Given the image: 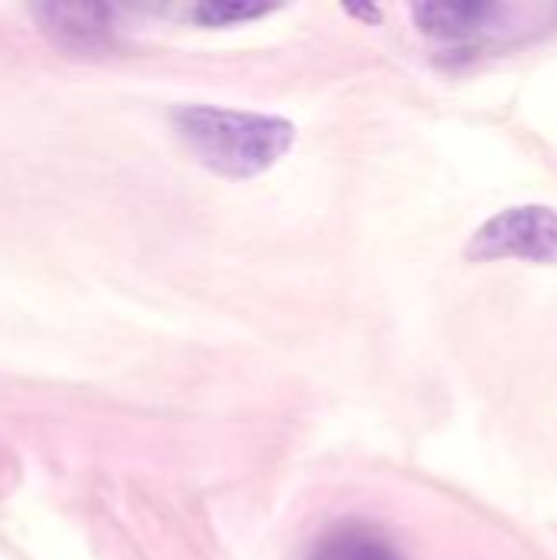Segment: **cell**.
Instances as JSON below:
<instances>
[{"mask_svg":"<svg viewBox=\"0 0 557 560\" xmlns=\"http://www.w3.org/2000/svg\"><path fill=\"white\" fill-rule=\"evenodd\" d=\"M174 125L197 161L223 177H256L295 144V125L263 112L187 105Z\"/></svg>","mask_w":557,"mask_h":560,"instance_id":"obj_1","label":"cell"},{"mask_svg":"<svg viewBox=\"0 0 557 560\" xmlns=\"http://www.w3.org/2000/svg\"><path fill=\"white\" fill-rule=\"evenodd\" d=\"M469 262H535L557 266V210L545 203H522L489 217L466 246Z\"/></svg>","mask_w":557,"mask_h":560,"instance_id":"obj_2","label":"cell"},{"mask_svg":"<svg viewBox=\"0 0 557 560\" xmlns=\"http://www.w3.org/2000/svg\"><path fill=\"white\" fill-rule=\"evenodd\" d=\"M39 30L69 52H102L112 46V10L98 3H39L33 7Z\"/></svg>","mask_w":557,"mask_h":560,"instance_id":"obj_3","label":"cell"},{"mask_svg":"<svg viewBox=\"0 0 557 560\" xmlns=\"http://www.w3.org/2000/svg\"><path fill=\"white\" fill-rule=\"evenodd\" d=\"M414 23L443 43H466L483 36L486 30H492V23L506 13L499 3H486V0H443V3H417L414 10Z\"/></svg>","mask_w":557,"mask_h":560,"instance_id":"obj_4","label":"cell"},{"mask_svg":"<svg viewBox=\"0 0 557 560\" xmlns=\"http://www.w3.org/2000/svg\"><path fill=\"white\" fill-rule=\"evenodd\" d=\"M309 560H410L404 548L371 522H338L309 551Z\"/></svg>","mask_w":557,"mask_h":560,"instance_id":"obj_5","label":"cell"},{"mask_svg":"<svg viewBox=\"0 0 557 560\" xmlns=\"http://www.w3.org/2000/svg\"><path fill=\"white\" fill-rule=\"evenodd\" d=\"M263 13H269V7H263V3H200L194 10V20L204 26H233V23H243V20L263 16Z\"/></svg>","mask_w":557,"mask_h":560,"instance_id":"obj_6","label":"cell"}]
</instances>
